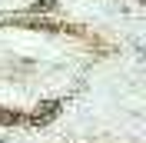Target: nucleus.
Wrapping results in <instances>:
<instances>
[{
    "instance_id": "1",
    "label": "nucleus",
    "mask_w": 146,
    "mask_h": 143,
    "mask_svg": "<svg viewBox=\"0 0 146 143\" xmlns=\"http://www.w3.org/2000/svg\"><path fill=\"white\" fill-rule=\"evenodd\" d=\"M56 113H60V103H56V100H46V103H40V107L33 110V116H30V120H33L36 126H43V123H50Z\"/></svg>"
},
{
    "instance_id": "2",
    "label": "nucleus",
    "mask_w": 146,
    "mask_h": 143,
    "mask_svg": "<svg viewBox=\"0 0 146 143\" xmlns=\"http://www.w3.org/2000/svg\"><path fill=\"white\" fill-rule=\"evenodd\" d=\"M0 123H17V113L13 110H0Z\"/></svg>"
},
{
    "instance_id": "3",
    "label": "nucleus",
    "mask_w": 146,
    "mask_h": 143,
    "mask_svg": "<svg viewBox=\"0 0 146 143\" xmlns=\"http://www.w3.org/2000/svg\"><path fill=\"white\" fill-rule=\"evenodd\" d=\"M53 7H56V0H36L33 10H53Z\"/></svg>"
}]
</instances>
